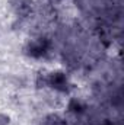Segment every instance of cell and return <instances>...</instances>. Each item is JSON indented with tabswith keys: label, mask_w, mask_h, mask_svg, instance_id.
<instances>
[{
	"label": "cell",
	"mask_w": 124,
	"mask_h": 125,
	"mask_svg": "<svg viewBox=\"0 0 124 125\" xmlns=\"http://www.w3.org/2000/svg\"><path fill=\"white\" fill-rule=\"evenodd\" d=\"M50 48V42L44 38L41 39H37V41H31L28 42V45L25 47V51L29 57H34V58H39L42 55H45V52L48 51Z\"/></svg>",
	"instance_id": "cell-1"
},
{
	"label": "cell",
	"mask_w": 124,
	"mask_h": 125,
	"mask_svg": "<svg viewBox=\"0 0 124 125\" xmlns=\"http://www.w3.org/2000/svg\"><path fill=\"white\" fill-rule=\"evenodd\" d=\"M47 77H48V86H51L53 89L63 92V93L67 92V89H69L67 87L69 86L67 84V77L63 71H53V73L47 74Z\"/></svg>",
	"instance_id": "cell-2"
},
{
	"label": "cell",
	"mask_w": 124,
	"mask_h": 125,
	"mask_svg": "<svg viewBox=\"0 0 124 125\" xmlns=\"http://www.w3.org/2000/svg\"><path fill=\"white\" fill-rule=\"evenodd\" d=\"M67 108H69V111L73 112V114H82V112H85V109H86L85 103H82V102L77 100V99H70Z\"/></svg>",
	"instance_id": "cell-3"
},
{
	"label": "cell",
	"mask_w": 124,
	"mask_h": 125,
	"mask_svg": "<svg viewBox=\"0 0 124 125\" xmlns=\"http://www.w3.org/2000/svg\"><path fill=\"white\" fill-rule=\"evenodd\" d=\"M47 125H67V124H66V121L63 119L60 115L51 114V115L47 116Z\"/></svg>",
	"instance_id": "cell-4"
},
{
	"label": "cell",
	"mask_w": 124,
	"mask_h": 125,
	"mask_svg": "<svg viewBox=\"0 0 124 125\" xmlns=\"http://www.w3.org/2000/svg\"><path fill=\"white\" fill-rule=\"evenodd\" d=\"M31 6H29V3L28 1H22L21 4H19V7H18V13H19V16H28L29 13H31Z\"/></svg>",
	"instance_id": "cell-5"
},
{
	"label": "cell",
	"mask_w": 124,
	"mask_h": 125,
	"mask_svg": "<svg viewBox=\"0 0 124 125\" xmlns=\"http://www.w3.org/2000/svg\"><path fill=\"white\" fill-rule=\"evenodd\" d=\"M35 84H37L38 89H41V87H47V86H48V77H47L45 74H38Z\"/></svg>",
	"instance_id": "cell-6"
},
{
	"label": "cell",
	"mask_w": 124,
	"mask_h": 125,
	"mask_svg": "<svg viewBox=\"0 0 124 125\" xmlns=\"http://www.w3.org/2000/svg\"><path fill=\"white\" fill-rule=\"evenodd\" d=\"M10 124V116L7 114L0 112V125H9Z\"/></svg>",
	"instance_id": "cell-7"
}]
</instances>
